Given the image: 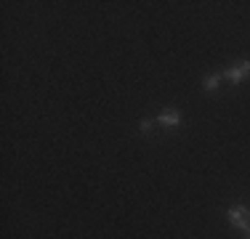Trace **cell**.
Returning a JSON list of instances; mask_svg holds the SVG:
<instances>
[{"label":"cell","instance_id":"7a4b0ae2","mask_svg":"<svg viewBox=\"0 0 250 239\" xmlns=\"http://www.w3.org/2000/svg\"><path fill=\"white\" fill-rule=\"evenodd\" d=\"M248 75H250V61H240V64H234L231 69H226V77H229L234 85H237V82H242Z\"/></svg>","mask_w":250,"mask_h":239},{"label":"cell","instance_id":"277c9868","mask_svg":"<svg viewBox=\"0 0 250 239\" xmlns=\"http://www.w3.org/2000/svg\"><path fill=\"white\" fill-rule=\"evenodd\" d=\"M218 82H221V77H218V75H210V77H205V82H202V85H205V91H216Z\"/></svg>","mask_w":250,"mask_h":239},{"label":"cell","instance_id":"5b68a950","mask_svg":"<svg viewBox=\"0 0 250 239\" xmlns=\"http://www.w3.org/2000/svg\"><path fill=\"white\" fill-rule=\"evenodd\" d=\"M152 128H154V122H152V120H144V122H141V130H144V133H149Z\"/></svg>","mask_w":250,"mask_h":239},{"label":"cell","instance_id":"3957f363","mask_svg":"<svg viewBox=\"0 0 250 239\" xmlns=\"http://www.w3.org/2000/svg\"><path fill=\"white\" fill-rule=\"evenodd\" d=\"M157 122H160V125H170V128H176V125L181 122V117H178L176 109H165L163 115L157 117Z\"/></svg>","mask_w":250,"mask_h":239},{"label":"cell","instance_id":"8992f818","mask_svg":"<svg viewBox=\"0 0 250 239\" xmlns=\"http://www.w3.org/2000/svg\"><path fill=\"white\" fill-rule=\"evenodd\" d=\"M248 239H250V231H248Z\"/></svg>","mask_w":250,"mask_h":239},{"label":"cell","instance_id":"6da1fadb","mask_svg":"<svg viewBox=\"0 0 250 239\" xmlns=\"http://www.w3.org/2000/svg\"><path fill=\"white\" fill-rule=\"evenodd\" d=\"M229 220L237 226V229L250 231V210H248V207H231V210H229Z\"/></svg>","mask_w":250,"mask_h":239}]
</instances>
